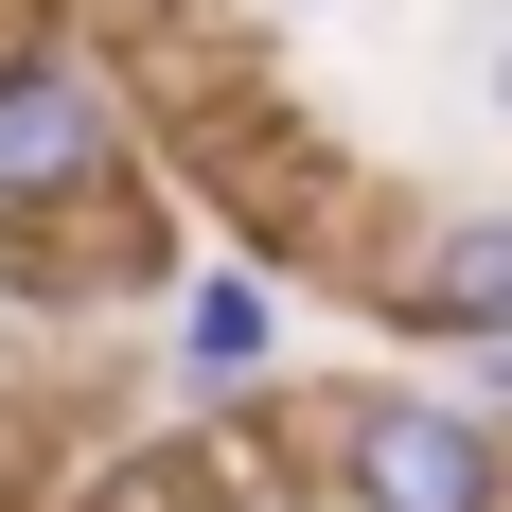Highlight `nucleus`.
<instances>
[{
    "label": "nucleus",
    "instance_id": "0eeeda50",
    "mask_svg": "<svg viewBox=\"0 0 512 512\" xmlns=\"http://www.w3.org/2000/svg\"><path fill=\"white\" fill-rule=\"evenodd\" d=\"M477 407H495V424H512V354H495V371H477Z\"/></svg>",
    "mask_w": 512,
    "mask_h": 512
},
{
    "label": "nucleus",
    "instance_id": "39448f33",
    "mask_svg": "<svg viewBox=\"0 0 512 512\" xmlns=\"http://www.w3.org/2000/svg\"><path fill=\"white\" fill-rule=\"evenodd\" d=\"M159 371H177V407L195 424H248L283 389V265L265 248H212L177 301H159Z\"/></svg>",
    "mask_w": 512,
    "mask_h": 512
},
{
    "label": "nucleus",
    "instance_id": "f257e3e1",
    "mask_svg": "<svg viewBox=\"0 0 512 512\" xmlns=\"http://www.w3.org/2000/svg\"><path fill=\"white\" fill-rule=\"evenodd\" d=\"M124 177H159V159H142V89L106 71V36L71 0H0V230L89 212Z\"/></svg>",
    "mask_w": 512,
    "mask_h": 512
},
{
    "label": "nucleus",
    "instance_id": "20e7f679",
    "mask_svg": "<svg viewBox=\"0 0 512 512\" xmlns=\"http://www.w3.org/2000/svg\"><path fill=\"white\" fill-rule=\"evenodd\" d=\"M177 283H195V265H177V195H159V177L0 230V301L18 318H106V301H177Z\"/></svg>",
    "mask_w": 512,
    "mask_h": 512
},
{
    "label": "nucleus",
    "instance_id": "423d86ee",
    "mask_svg": "<svg viewBox=\"0 0 512 512\" xmlns=\"http://www.w3.org/2000/svg\"><path fill=\"white\" fill-rule=\"evenodd\" d=\"M477 106H495V142H512V18H495V53H477Z\"/></svg>",
    "mask_w": 512,
    "mask_h": 512
},
{
    "label": "nucleus",
    "instance_id": "7ed1b4c3",
    "mask_svg": "<svg viewBox=\"0 0 512 512\" xmlns=\"http://www.w3.org/2000/svg\"><path fill=\"white\" fill-rule=\"evenodd\" d=\"M354 283H371V318H389L407 354L495 371V354H512V195H424L407 230L354 248Z\"/></svg>",
    "mask_w": 512,
    "mask_h": 512
},
{
    "label": "nucleus",
    "instance_id": "f03ea898",
    "mask_svg": "<svg viewBox=\"0 0 512 512\" xmlns=\"http://www.w3.org/2000/svg\"><path fill=\"white\" fill-rule=\"evenodd\" d=\"M318 495L336 512H512V424L477 389H336L318 407Z\"/></svg>",
    "mask_w": 512,
    "mask_h": 512
}]
</instances>
